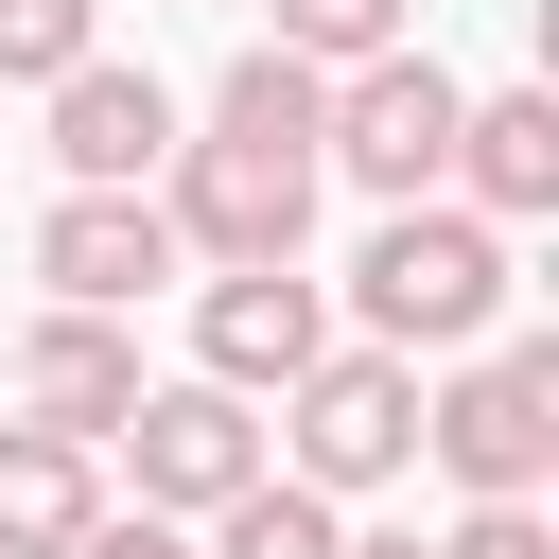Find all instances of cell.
<instances>
[{"mask_svg": "<svg viewBox=\"0 0 559 559\" xmlns=\"http://www.w3.org/2000/svg\"><path fill=\"white\" fill-rule=\"evenodd\" d=\"M70 559H192V524H157V507H105V524H87Z\"/></svg>", "mask_w": 559, "mask_h": 559, "instance_id": "ac0fdd59", "label": "cell"}, {"mask_svg": "<svg viewBox=\"0 0 559 559\" xmlns=\"http://www.w3.org/2000/svg\"><path fill=\"white\" fill-rule=\"evenodd\" d=\"M437 192H454L472 227H542V210H559V87H472Z\"/></svg>", "mask_w": 559, "mask_h": 559, "instance_id": "8fae6325", "label": "cell"}, {"mask_svg": "<svg viewBox=\"0 0 559 559\" xmlns=\"http://www.w3.org/2000/svg\"><path fill=\"white\" fill-rule=\"evenodd\" d=\"M437 559H559V524H542V507H454Z\"/></svg>", "mask_w": 559, "mask_h": 559, "instance_id": "e0dca14e", "label": "cell"}, {"mask_svg": "<svg viewBox=\"0 0 559 559\" xmlns=\"http://www.w3.org/2000/svg\"><path fill=\"white\" fill-rule=\"evenodd\" d=\"M122 402H140V332H122V314H52V297H35V314L0 332V419H52V437L105 454Z\"/></svg>", "mask_w": 559, "mask_h": 559, "instance_id": "ba28073f", "label": "cell"}, {"mask_svg": "<svg viewBox=\"0 0 559 559\" xmlns=\"http://www.w3.org/2000/svg\"><path fill=\"white\" fill-rule=\"evenodd\" d=\"M454 70L402 35V52H367V70H332V140H314V175H349V192H384V210H419L437 175H454Z\"/></svg>", "mask_w": 559, "mask_h": 559, "instance_id": "5b68a950", "label": "cell"}, {"mask_svg": "<svg viewBox=\"0 0 559 559\" xmlns=\"http://www.w3.org/2000/svg\"><path fill=\"white\" fill-rule=\"evenodd\" d=\"M157 227H175V262H297V245H314V157L192 122V140L157 157Z\"/></svg>", "mask_w": 559, "mask_h": 559, "instance_id": "277c9868", "label": "cell"}, {"mask_svg": "<svg viewBox=\"0 0 559 559\" xmlns=\"http://www.w3.org/2000/svg\"><path fill=\"white\" fill-rule=\"evenodd\" d=\"M105 52V0H0V87H52Z\"/></svg>", "mask_w": 559, "mask_h": 559, "instance_id": "2e32d148", "label": "cell"}, {"mask_svg": "<svg viewBox=\"0 0 559 559\" xmlns=\"http://www.w3.org/2000/svg\"><path fill=\"white\" fill-rule=\"evenodd\" d=\"M332 559H437V542H419V524H349Z\"/></svg>", "mask_w": 559, "mask_h": 559, "instance_id": "d6986e66", "label": "cell"}, {"mask_svg": "<svg viewBox=\"0 0 559 559\" xmlns=\"http://www.w3.org/2000/svg\"><path fill=\"white\" fill-rule=\"evenodd\" d=\"M122 472H140V507L157 524H210L245 472H280L262 454V402H227V384H140L122 402Z\"/></svg>", "mask_w": 559, "mask_h": 559, "instance_id": "52a82bcc", "label": "cell"}, {"mask_svg": "<svg viewBox=\"0 0 559 559\" xmlns=\"http://www.w3.org/2000/svg\"><path fill=\"white\" fill-rule=\"evenodd\" d=\"M507 297H524V280H507V227H472L454 192H419V210H384V227L349 245V332L402 349V367H419V349H489Z\"/></svg>", "mask_w": 559, "mask_h": 559, "instance_id": "6da1fadb", "label": "cell"}, {"mask_svg": "<svg viewBox=\"0 0 559 559\" xmlns=\"http://www.w3.org/2000/svg\"><path fill=\"white\" fill-rule=\"evenodd\" d=\"M332 542H349V507H332V489H297V472H245V489L210 507V542H192V559H332Z\"/></svg>", "mask_w": 559, "mask_h": 559, "instance_id": "5bb4252c", "label": "cell"}, {"mask_svg": "<svg viewBox=\"0 0 559 559\" xmlns=\"http://www.w3.org/2000/svg\"><path fill=\"white\" fill-rule=\"evenodd\" d=\"M105 524V454L52 419H0V559H70Z\"/></svg>", "mask_w": 559, "mask_h": 559, "instance_id": "7c38bea8", "label": "cell"}, {"mask_svg": "<svg viewBox=\"0 0 559 559\" xmlns=\"http://www.w3.org/2000/svg\"><path fill=\"white\" fill-rule=\"evenodd\" d=\"M314 349H332V280H314V262H210V280H192V384L280 402Z\"/></svg>", "mask_w": 559, "mask_h": 559, "instance_id": "8992f818", "label": "cell"}, {"mask_svg": "<svg viewBox=\"0 0 559 559\" xmlns=\"http://www.w3.org/2000/svg\"><path fill=\"white\" fill-rule=\"evenodd\" d=\"M262 454H280L297 489H332V507H349V489H402V472H419V367L367 349V332H332V349L280 384Z\"/></svg>", "mask_w": 559, "mask_h": 559, "instance_id": "3957f363", "label": "cell"}, {"mask_svg": "<svg viewBox=\"0 0 559 559\" xmlns=\"http://www.w3.org/2000/svg\"><path fill=\"white\" fill-rule=\"evenodd\" d=\"M35 105H52V175H70V192H157V157L192 140V122H175V87H157V70H122V52L52 70Z\"/></svg>", "mask_w": 559, "mask_h": 559, "instance_id": "9c48e42d", "label": "cell"}, {"mask_svg": "<svg viewBox=\"0 0 559 559\" xmlns=\"http://www.w3.org/2000/svg\"><path fill=\"white\" fill-rule=\"evenodd\" d=\"M419 454H437L472 507H542V472H559V349H542V332L454 349V367L419 384Z\"/></svg>", "mask_w": 559, "mask_h": 559, "instance_id": "7a4b0ae2", "label": "cell"}, {"mask_svg": "<svg viewBox=\"0 0 559 559\" xmlns=\"http://www.w3.org/2000/svg\"><path fill=\"white\" fill-rule=\"evenodd\" d=\"M210 140H297V157H314V140H332V70H297V52L245 35V52L210 70Z\"/></svg>", "mask_w": 559, "mask_h": 559, "instance_id": "4fadbf2b", "label": "cell"}, {"mask_svg": "<svg viewBox=\"0 0 559 559\" xmlns=\"http://www.w3.org/2000/svg\"><path fill=\"white\" fill-rule=\"evenodd\" d=\"M402 35H419V0H280L262 52H297V70H367V52H402Z\"/></svg>", "mask_w": 559, "mask_h": 559, "instance_id": "9a60e30c", "label": "cell"}, {"mask_svg": "<svg viewBox=\"0 0 559 559\" xmlns=\"http://www.w3.org/2000/svg\"><path fill=\"white\" fill-rule=\"evenodd\" d=\"M35 280H52V314H140V297L175 280L157 192H52V210H35Z\"/></svg>", "mask_w": 559, "mask_h": 559, "instance_id": "30bf717a", "label": "cell"}]
</instances>
